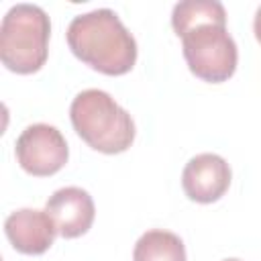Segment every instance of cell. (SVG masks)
<instances>
[{
	"label": "cell",
	"mask_w": 261,
	"mask_h": 261,
	"mask_svg": "<svg viewBox=\"0 0 261 261\" xmlns=\"http://www.w3.org/2000/svg\"><path fill=\"white\" fill-rule=\"evenodd\" d=\"M71 53L106 75L128 73L137 61V41L110 8H96L71 18L67 27Z\"/></svg>",
	"instance_id": "obj_1"
},
{
	"label": "cell",
	"mask_w": 261,
	"mask_h": 261,
	"mask_svg": "<svg viewBox=\"0 0 261 261\" xmlns=\"http://www.w3.org/2000/svg\"><path fill=\"white\" fill-rule=\"evenodd\" d=\"M69 118L75 133L100 153H122L135 141L137 130L130 114L104 90L80 92L69 106Z\"/></svg>",
	"instance_id": "obj_2"
},
{
	"label": "cell",
	"mask_w": 261,
	"mask_h": 261,
	"mask_svg": "<svg viewBox=\"0 0 261 261\" xmlns=\"http://www.w3.org/2000/svg\"><path fill=\"white\" fill-rule=\"evenodd\" d=\"M51 20L37 4H14L0 24V59L14 73L39 71L49 55Z\"/></svg>",
	"instance_id": "obj_3"
},
{
	"label": "cell",
	"mask_w": 261,
	"mask_h": 261,
	"mask_svg": "<svg viewBox=\"0 0 261 261\" xmlns=\"http://www.w3.org/2000/svg\"><path fill=\"white\" fill-rule=\"evenodd\" d=\"M181 49L190 71L204 82H226L237 69L239 51L226 24H200L188 31Z\"/></svg>",
	"instance_id": "obj_4"
},
{
	"label": "cell",
	"mask_w": 261,
	"mask_h": 261,
	"mask_svg": "<svg viewBox=\"0 0 261 261\" xmlns=\"http://www.w3.org/2000/svg\"><path fill=\"white\" fill-rule=\"evenodd\" d=\"M18 165L37 177L57 173L69 157L67 141L61 130L53 124L35 122L29 124L16 139L14 145Z\"/></svg>",
	"instance_id": "obj_5"
},
{
	"label": "cell",
	"mask_w": 261,
	"mask_h": 261,
	"mask_svg": "<svg viewBox=\"0 0 261 261\" xmlns=\"http://www.w3.org/2000/svg\"><path fill=\"white\" fill-rule=\"evenodd\" d=\"M230 165L216 153H200L192 157L181 171V188L192 202L212 204L220 200L230 186Z\"/></svg>",
	"instance_id": "obj_6"
},
{
	"label": "cell",
	"mask_w": 261,
	"mask_h": 261,
	"mask_svg": "<svg viewBox=\"0 0 261 261\" xmlns=\"http://www.w3.org/2000/svg\"><path fill=\"white\" fill-rule=\"evenodd\" d=\"M45 210L53 218L57 232L63 239L86 234L96 216L92 196L77 186H67L53 192L45 204Z\"/></svg>",
	"instance_id": "obj_7"
},
{
	"label": "cell",
	"mask_w": 261,
	"mask_h": 261,
	"mask_svg": "<svg viewBox=\"0 0 261 261\" xmlns=\"http://www.w3.org/2000/svg\"><path fill=\"white\" fill-rule=\"evenodd\" d=\"M4 232L10 245L24 255L45 253L53 245L55 234H59L47 210H35V208H20L8 214L4 220Z\"/></svg>",
	"instance_id": "obj_8"
},
{
	"label": "cell",
	"mask_w": 261,
	"mask_h": 261,
	"mask_svg": "<svg viewBox=\"0 0 261 261\" xmlns=\"http://www.w3.org/2000/svg\"><path fill=\"white\" fill-rule=\"evenodd\" d=\"M200 24H226V10L218 0H184L173 6L171 27L177 37Z\"/></svg>",
	"instance_id": "obj_9"
},
{
	"label": "cell",
	"mask_w": 261,
	"mask_h": 261,
	"mask_svg": "<svg viewBox=\"0 0 261 261\" xmlns=\"http://www.w3.org/2000/svg\"><path fill=\"white\" fill-rule=\"evenodd\" d=\"M133 261H186V245L175 232L153 228L135 243Z\"/></svg>",
	"instance_id": "obj_10"
},
{
	"label": "cell",
	"mask_w": 261,
	"mask_h": 261,
	"mask_svg": "<svg viewBox=\"0 0 261 261\" xmlns=\"http://www.w3.org/2000/svg\"><path fill=\"white\" fill-rule=\"evenodd\" d=\"M253 31H255V39L261 43V6L255 12V20H253Z\"/></svg>",
	"instance_id": "obj_11"
},
{
	"label": "cell",
	"mask_w": 261,
	"mask_h": 261,
	"mask_svg": "<svg viewBox=\"0 0 261 261\" xmlns=\"http://www.w3.org/2000/svg\"><path fill=\"white\" fill-rule=\"evenodd\" d=\"M222 261H241V259H232V257H230V259H222Z\"/></svg>",
	"instance_id": "obj_12"
}]
</instances>
